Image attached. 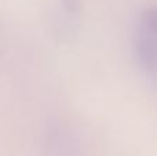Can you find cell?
I'll use <instances>...</instances> for the list:
<instances>
[{"mask_svg": "<svg viewBox=\"0 0 157 156\" xmlns=\"http://www.w3.org/2000/svg\"><path fill=\"white\" fill-rule=\"evenodd\" d=\"M135 53L146 71H157V36L142 28L135 39Z\"/></svg>", "mask_w": 157, "mask_h": 156, "instance_id": "cell-1", "label": "cell"}, {"mask_svg": "<svg viewBox=\"0 0 157 156\" xmlns=\"http://www.w3.org/2000/svg\"><path fill=\"white\" fill-rule=\"evenodd\" d=\"M142 22L144 28L157 36V7H149L142 14Z\"/></svg>", "mask_w": 157, "mask_h": 156, "instance_id": "cell-2", "label": "cell"}]
</instances>
